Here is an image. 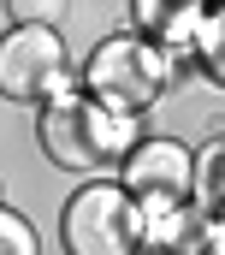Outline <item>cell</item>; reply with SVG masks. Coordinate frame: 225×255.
<instances>
[{"instance_id": "obj_1", "label": "cell", "mask_w": 225, "mask_h": 255, "mask_svg": "<svg viewBox=\"0 0 225 255\" xmlns=\"http://www.w3.org/2000/svg\"><path fill=\"white\" fill-rule=\"evenodd\" d=\"M172 77H178V60L160 54L154 42H142L136 30H124V36H107V42L89 48V60H83V95L142 119L172 89Z\"/></svg>"}, {"instance_id": "obj_2", "label": "cell", "mask_w": 225, "mask_h": 255, "mask_svg": "<svg viewBox=\"0 0 225 255\" xmlns=\"http://www.w3.org/2000/svg\"><path fill=\"white\" fill-rule=\"evenodd\" d=\"M65 255H142V202L118 178H89L59 214Z\"/></svg>"}, {"instance_id": "obj_3", "label": "cell", "mask_w": 225, "mask_h": 255, "mask_svg": "<svg viewBox=\"0 0 225 255\" xmlns=\"http://www.w3.org/2000/svg\"><path fill=\"white\" fill-rule=\"evenodd\" d=\"M0 89L6 101H24V107H48L59 95L83 89V71H71V54L59 42V30H6L0 42Z\"/></svg>"}, {"instance_id": "obj_4", "label": "cell", "mask_w": 225, "mask_h": 255, "mask_svg": "<svg viewBox=\"0 0 225 255\" xmlns=\"http://www.w3.org/2000/svg\"><path fill=\"white\" fill-rule=\"evenodd\" d=\"M118 184L136 196L142 208H166V202H196V154L178 136H142L124 160H118Z\"/></svg>"}, {"instance_id": "obj_5", "label": "cell", "mask_w": 225, "mask_h": 255, "mask_svg": "<svg viewBox=\"0 0 225 255\" xmlns=\"http://www.w3.org/2000/svg\"><path fill=\"white\" fill-rule=\"evenodd\" d=\"M36 142H42V154L54 166H65V172H95L101 166V148H95V130H89V95L71 89V95L48 101L36 113Z\"/></svg>"}, {"instance_id": "obj_6", "label": "cell", "mask_w": 225, "mask_h": 255, "mask_svg": "<svg viewBox=\"0 0 225 255\" xmlns=\"http://www.w3.org/2000/svg\"><path fill=\"white\" fill-rule=\"evenodd\" d=\"M208 12H214V0H130V24H136V36L154 42L160 54H172L178 65L196 60L202 30H208Z\"/></svg>"}, {"instance_id": "obj_7", "label": "cell", "mask_w": 225, "mask_h": 255, "mask_svg": "<svg viewBox=\"0 0 225 255\" xmlns=\"http://www.w3.org/2000/svg\"><path fill=\"white\" fill-rule=\"evenodd\" d=\"M142 255H208V214H202V202L142 208Z\"/></svg>"}, {"instance_id": "obj_8", "label": "cell", "mask_w": 225, "mask_h": 255, "mask_svg": "<svg viewBox=\"0 0 225 255\" xmlns=\"http://www.w3.org/2000/svg\"><path fill=\"white\" fill-rule=\"evenodd\" d=\"M196 202L208 220H225V136L196 148Z\"/></svg>"}, {"instance_id": "obj_9", "label": "cell", "mask_w": 225, "mask_h": 255, "mask_svg": "<svg viewBox=\"0 0 225 255\" xmlns=\"http://www.w3.org/2000/svg\"><path fill=\"white\" fill-rule=\"evenodd\" d=\"M196 65H202V77H208V83H220V89H225V0L208 12V30H202Z\"/></svg>"}, {"instance_id": "obj_10", "label": "cell", "mask_w": 225, "mask_h": 255, "mask_svg": "<svg viewBox=\"0 0 225 255\" xmlns=\"http://www.w3.org/2000/svg\"><path fill=\"white\" fill-rule=\"evenodd\" d=\"M71 12V0H6L12 30H59Z\"/></svg>"}, {"instance_id": "obj_11", "label": "cell", "mask_w": 225, "mask_h": 255, "mask_svg": "<svg viewBox=\"0 0 225 255\" xmlns=\"http://www.w3.org/2000/svg\"><path fill=\"white\" fill-rule=\"evenodd\" d=\"M0 255H42L36 226H30L18 208H6V214H0Z\"/></svg>"}, {"instance_id": "obj_12", "label": "cell", "mask_w": 225, "mask_h": 255, "mask_svg": "<svg viewBox=\"0 0 225 255\" xmlns=\"http://www.w3.org/2000/svg\"><path fill=\"white\" fill-rule=\"evenodd\" d=\"M208 255H225V220H208Z\"/></svg>"}]
</instances>
